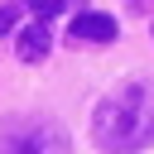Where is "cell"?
<instances>
[{
  "instance_id": "cell-3",
  "label": "cell",
  "mask_w": 154,
  "mask_h": 154,
  "mask_svg": "<svg viewBox=\"0 0 154 154\" xmlns=\"http://www.w3.org/2000/svg\"><path fill=\"white\" fill-rule=\"evenodd\" d=\"M72 38H82V43H111V38H116V19L87 10V14L72 19Z\"/></svg>"
},
{
  "instance_id": "cell-2",
  "label": "cell",
  "mask_w": 154,
  "mask_h": 154,
  "mask_svg": "<svg viewBox=\"0 0 154 154\" xmlns=\"http://www.w3.org/2000/svg\"><path fill=\"white\" fill-rule=\"evenodd\" d=\"M0 154H72V140L63 125L29 116V120L0 125Z\"/></svg>"
},
{
  "instance_id": "cell-4",
  "label": "cell",
  "mask_w": 154,
  "mask_h": 154,
  "mask_svg": "<svg viewBox=\"0 0 154 154\" xmlns=\"http://www.w3.org/2000/svg\"><path fill=\"white\" fill-rule=\"evenodd\" d=\"M14 48H19V58H24V63H38V58L53 48V34H48L43 24H29V29H19Z\"/></svg>"
},
{
  "instance_id": "cell-6",
  "label": "cell",
  "mask_w": 154,
  "mask_h": 154,
  "mask_svg": "<svg viewBox=\"0 0 154 154\" xmlns=\"http://www.w3.org/2000/svg\"><path fill=\"white\" fill-rule=\"evenodd\" d=\"M14 24H19V10L14 5H0V34H10Z\"/></svg>"
},
{
  "instance_id": "cell-5",
  "label": "cell",
  "mask_w": 154,
  "mask_h": 154,
  "mask_svg": "<svg viewBox=\"0 0 154 154\" xmlns=\"http://www.w3.org/2000/svg\"><path fill=\"white\" fill-rule=\"evenodd\" d=\"M67 5H72V0H29V10H34L38 19H53V14H58V10H67Z\"/></svg>"
},
{
  "instance_id": "cell-1",
  "label": "cell",
  "mask_w": 154,
  "mask_h": 154,
  "mask_svg": "<svg viewBox=\"0 0 154 154\" xmlns=\"http://www.w3.org/2000/svg\"><path fill=\"white\" fill-rule=\"evenodd\" d=\"M91 140L106 154H135L154 144V82L125 77L116 91L96 101L91 116Z\"/></svg>"
}]
</instances>
